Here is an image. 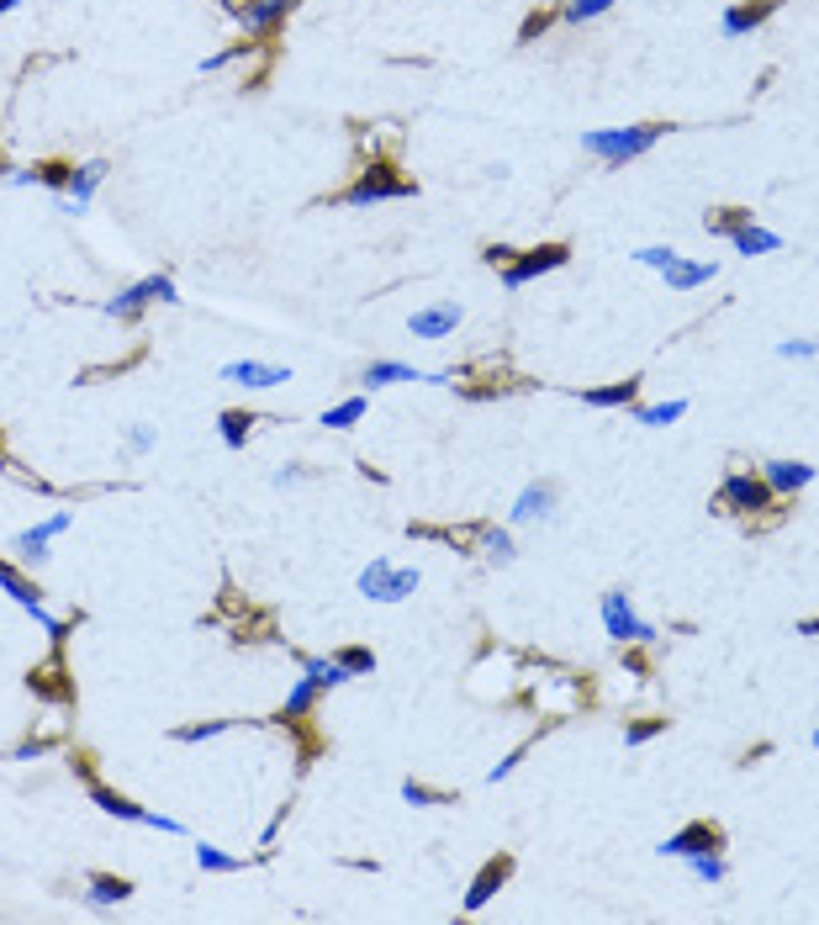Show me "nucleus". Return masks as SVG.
<instances>
[{
	"mask_svg": "<svg viewBox=\"0 0 819 925\" xmlns=\"http://www.w3.org/2000/svg\"><path fill=\"white\" fill-rule=\"evenodd\" d=\"M513 878V857L508 851H497V857L481 862V873L471 878V888H465V915H476V910H487V904L497 899V888Z\"/></svg>",
	"mask_w": 819,
	"mask_h": 925,
	"instance_id": "nucleus-10",
	"label": "nucleus"
},
{
	"mask_svg": "<svg viewBox=\"0 0 819 925\" xmlns=\"http://www.w3.org/2000/svg\"><path fill=\"white\" fill-rule=\"evenodd\" d=\"M360 418H365V397H344L339 407H328V413H323V429H355Z\"/></svg>",
	"mask_w": 819,
	"mask_h": 925,
	"instance_id": "nucleus-33",
	"label": "nucleus"
},
{
	"mask_svg": "<svg viewBox=\"0 0 819 925\" xmlns=\"http://www.w3.org/2000/svg\"><path fill=\"white\" fill-rule=\"evenodd\" d=\"M603 629H608L613 645H656V624H645L635 614V603H629L624 587L603 592Z\"/></svg>",
	"mask_w": 819,
	"mask_h": 925,
	"instance_id": "nucleus-7",
	"label": "nucleus"
},
{
	"mask_svg": "<svg viewBox=\"0 0 819 925\" xmlns=\"http://www.w3.org/2000/svg\"><path fill=\"white\" fill-rule=\"evenodd\" d=\"M798 635H819V614H814V619H804V624H798Z\"/></svg>",
	"mask_w": 819,
	"mask_h": 925,
	"instance_id": "nucleus-52",
	"label": "nucleus"
},
{
	"mask_svg": "<svg viewBox=\"0 0 819 925\" xmlns=\"http://www.w3.org/2000/svg\"><path fill=\"white\" fill-rule=\"evenodd\" d=\"M777 11V0H740V6H730L719 16V32L724 37H746V32H756L767 16Z\"/></svg>",
	"mask_w": 819,
	"mask_h": 925,
	"instance_id": "nucleus-17",
	"label": "nucleus"
},
{
	"mask_svg": "<svg viewBox=\"0 0 819 925\" xmlns=\"http://www.w3.org/2000/svg\"><path fill=\"white\" fill-rule=\"evenodd\" d=\"M661 857H703V851H724V830L714 825V820H693V825H682L677 836H666L661 846Z\"/></svg>",
	"mask_w": 819,
	"mask_h": 925,
	"instance_id": "nucleus-9",
	"label": "nucleus"
},
{
	"mask_svg": "<svg viewBox=\"0 0 819 925\" xmlns=\"http://www.w3.org/2000/svg\"><path fill=\"white\" fill-rule=\"evenodd\" d=\"M635 413V423H645V429H666V423H677L687 413V402L672 397V402H656V407H629Z\"/></svg>",
	"mask_w": 819,
	"mask_h": 925,
	"instance_id": "nucleus-30",
	"label": "nucleus"
},
{
	"mask_svg": "<svg viewBox=\"0 0 819 925\" xmlns=\"http://www.w3.org/2000/svg\"><path fill=\"white\" fill-rule=\"evenodd\" d=\"M101 180H106V164L101 159H90V164H74V175H69V185H64V196H59V212H69V217H80L90 201H96V191H101Z\"/></svg>",
	"mask_w": 819,
	"mask_h": 925,
	"instance_id": "nucleus-11",
	"label": "nucleus"
},
{
	"mask_svg": "<svg viewBox=\"0 0 819 925\" xmlns=\"http://www.w3.org/2000/svg\"><path fill=\"white\" fill-rule=\"evenodd\" d=\"M222 730H233V719H201V725H180L175 740H180V746H196V740H212V735H222Z\"/></svg>",
	"mask_w": 819,
	"mask_h": 925,
	"instance_id": "nucleus-37",
	"label": "nucleus"
},
{
	"mask_svg": "<svg viewBox=\"0 0 819 925\" xmlns=\"http://www.w3.org/2000/svg\"><path fill=\"white\" fill-rule=\"evenodd\" d=\"M32 619L48 629V640H53V645H64V640H69V619H53L48 608H32Z\"/></svg>",
	"mask_w": 819,
	"mask_h": 925,
	"instance_id": "nucleus-43",
	"label": "nucleus"
},
{
	"mask_svg": "<svg viewBox=\"0 0 819 925\" xmlns=\"http://www.w3.org/2000/svg\"><path fill=\"white\" fill-rule=\"evenodd\" d=\"M154 429H148V423H133V429H127V455H148L154 450Z\"/></svg>",
	"mask_w": 819,
	"mask_h": 925,
	"instance_id": "nucleus-42",
	"label": "nucleus"
},
{
	"mask_svg": "<svg viewBox=\"0 0 819 925\" xmlns=\"http://www.w3.org/2000/svg\"><path fill=\"white\" fill-rule=\"evenodd\" d=\"M566 259H571V249H566V244H539V249H524V254H513V265H502V281H508V286L518 291V286L539 281V275L561 270Z\"/></svg>",
	"mask_w": 819,
	"mask_h": 925,
	"instance_id": "nucleus-8",
	"label": "nucleus"
},
{
	"mask_svg": "<svg viewBox=\"0 0 819 925\" xmlns=\"http://www.w3.org/2000/svg\"><path fill=\"white\" fill-rule=\"evenodd\" d=\"M318 698H323V688L312 682L307 672L296 677V688L286 693V703H281V714H275V725H296V719H307L312 709H318Z\"/></svg>",
	"mask_w": 819,
	"mask_h": 925,
	"instance_id": "nucleus-20",
	"label": "nucleus"
},
{
	"mask_svg": "<svg viewBox=\"0 0 819 925\" xmlns=\"http://www.w3.org/2000/svg\"><path fill=\"white\" fill-rule=\"evenodd\" d=\"M53 677H59V666H37V672H27V688L43 693V698H53V703H69L74 688H69V682H53Z\"/></svg>",
	"mask_w": 819,
	"mask_h": 925,
	"instance_id": "nucleus-31",
	"label": "nucleus"
},
{
	"mask_svg": "<svg viewBox=\"0 0 819 925\" xmlns=\"http://www.w3.org/2000/svg\"><path fill=\"white\" fill-rule=\"evenodd\" d=\"M608 11H613V0H566V6H561V22L582 27V22H598V16H608Z\"/></svg>",
	"mask_w": 819,
	"mask_h": 925,
	"instance_id": "nucleus-32",
	"label": "nucleus"
},
{
	"mask_svg": "<svg viewBox=\"0 0 819 925\" xmlns=\"http://www.w3.org/2000/svg\"><path fill=\"white\" fill-rule=\"evenodd\" d=\"M148 830H159V836H185V825L175 820V814H159V809H148Z\"/></svg>",
	"mask_w": 819,
	"mask_h": 925,
	"instance_id": "nucleus-45",
	"label": "nucleus"
},
{
	"mask_svg": "<svg viewBox=\"0 0 819 925\" xmlns=\"http://www.w3.org/2000/svg\"><path fill=\"white\" fill-rule=\"evenodd\" d=\"M687 867H693V878H698V883H724V873H730L724 851H703V857H687Z\"/></svg>",
	"mask_w": 819,
	"mask_h": 925,
	"instance_id": "nucleus-34",
	"label": "nucleus"
},
{
	"mask_svg": "<svg viewBox=\"0 0 819 925\" xmlns=\"http://www.w3.org/2000/svg\"><path fill=\"white\" fill-rule=\"evenodd\" d=\"M302 481V466H286V471H275V487H296Z\"/></svg>",
	"mask_w": 819,
	"mask_h": 925,
	"instance_id": "nucleus-51",
	"label": "nucleus"
},
{
	"mask_svg": "<svg viewBox=\"0 0 819 925\" xmlns=\"http://www.w3.org/2000/svg\"><path fill=\"white\" fill-rule=\"evenodd\" d=\"M661 275H666V286H672V291H698V286L714 281V259H682L677 254Z\"/></svg>",
	"mask_w": 819,
	"mask_h": 925,
	"instance_id": "nucleus-19",
	"label": "nucleus"
},
{
	"mask_svg": "<svg viewBox=\"0 0 819 925\" xmlns=\"http://www.w3.org/2000/svg\"><path fill=\"white\" fill-rule=\"evenodd\" d=\"M0 11H16V0H0Z\"/></svg>",
	"mask_w": 819,
	"mask_h": 925,
	"instance_id": "nucleus-53",
	"label": "nucleus"
},
{
	"mask_svg": "<svg viewBox=\"0 0 819 925\" xmlns=\"http://www.w3.org/2000/svg\"><path fill=\"white\" fill-rule=\"evenodd\" d=\"M761 481H767L777 497H793L814 481V466H804V460H767V466H761Z\"/></svg>",
	"mask_w": 819,
	"mask_h": 925,
	"instance_id": "nucleus-16",
	"label": "nucleus"
},
{
	"mask_svg": "<svg viewBox=\"0 0 819 925\" xmlns=\"http://www.w3.org/2000/svg\"><path fill=\"white\" fill-rule=\"evenodd\" d=\"M90 804H96L101 814H111V820H133V825H143V820H148V809H143V804H133L127 793L106 788V783H90Z\"/></svg>",
	"mask_w": 819,
	"mask_h": 925,
	"instance_id": "nucleus-21",
	"label": "nucleus"
},
{
	"mask_svg": "<svg viewBox=\"0 0 819 925\" xmlns=\"http://www.w3.org/2000/svg\"><path fill=\"white\" fill-rule=\"evenodd\" d=\"M402 381L450 386V370H418V365H402V360H370L365 365V386H402Z\"/></svg>",
	"mask_w": 819,
	"mask_h": 925,
	"instance_id": "nucleus-13",
	"label": "nucleus"
},
{
	"mask_svg": "<svg viewBox=\"0 0 819 925\" xmlns=\"http://www.w3.org/2000/svg\"><path fill=\"white\" fill-rule=\"evenodd\" d=\"M259 43L254 37H244V43H233V48H222V53H212V59H201V74H217V69H228V64H238V59H249Z\"/></svg>",
	"mask_w": 819,
	"mask_h": 925,
	"instance_id": "nucleus-38",
	"label": "nucleus"
},
{
	"mask_svg": "<svg viewBox=\"0 0 819 925\" xmlns=\"http://www.w3.org/2000/svg\"><path fill=\"white\" fill-rule=\"evenodd\" d=\"M746 222H751L746 207H719V212L709 217V233H724V238H730L735 228H746Z\"/></svg>",
	"mask_w": 819,
	"mask_h": 925,
	"instance_id": "nucleus-40",
	"label": "nucleus"
},
{
	"mask_svg": "<svg viewBox=\"0 0 819 925\" xmlns=\"http://www.w3.org/2000/svg\"><path fill=\"white\" fill-rule=\"evenodd\" d=\"M619 651H624V672H629V677H645V672H650V661L640 656V645H619Z\"/></svg>",
	"mask_w": 819,
	"mask_h": 925,
	"instance_id": "nucleus-46",
	"label": "nucleus"
},
{
	"mask_svg": "<svg viewBox=\"0 0 819 925\" xmlns=\"http://www.w3.org/2000/svg\"><path fill=\"white\" fill-rule=\"evenodd\" d=\"M222 381L249 386V392H270V386L291 381V370L286 365H265V360H233V365H222Z\"/></svg>",
	"mask_w": 819,
	"mask_h": 925,
	"instance_id": "nucleus-14",
	"label": "nucleus"
},
{
	"mask_svg": "<svg viewBox=\"0 0 819 925\" xmlns=\"http://www.w3.org/2000/svg\"><path fill=\"white\" fill-rule=\"evenodd\" d=\"M418 566H397V561H386V555H376V561H370L365 571H360V592L370 603H402V598H413L418 592Z\"/></svg>",
	"mask_w": 819,
	"mask_h": 925,
	"instance_id": "nucleus-5",
	"label": "nucleus"
},
{
	"mask_svg": "<svg viewBox=\"0 0 819 925\" xmlns=\"http://www.w3.org/2000/svg\"><path fill=\"white\" fill-rule=\"evenodd\" d=\"M545 27H550V16H545V11H539V16H529V22H524V43H529V37H539Z\"/></svg>",
	"mask_w": 819,
	"mask_h": 925,
	"instance_id": "nucleus-50",
	"label": "nucleus"
},
{
	"mask_svg": "<svg viewBox=\"0 0 819 925\" xmlns=\"http://www.w3.org/2000/svg\"><path fill=\"white\" fill-rule=\"evenodd\" d=\"M74 524V513H48L43 524H32V529H22L16 534V550L27 555V561H48V545L59 540V534Z\"/></svg>",
	"mask_w": 819,
	"mask_h": 925,
	"instance_id": "nucleus-15",
	"label": "nucleus"
},
{
	"mask_svg": "<svg viewBox=\"0 0 819 925\" xmlns=\"http://www.w3.org/2000/svg\"><path fill=\"white\" fill-rule=\"evenodd\" d=\"M333 656H339V666H344L349 677H370V672H376V656H370L365 645H344V651H333Z\"/></svg>",
	"mask_w": 819,
	"mask_h": 925,
	"instance_id": "nucleus-36",
	"label": "nucleus"
},
{
	"mask_svg": "<svg viewBox=\"0 0 819 925\" xmlns=\"http://www.w3.org/2000/svg\"><path fill=\"white\" fill-rule=\"evenodd\" d=\"M513 244H487V249H481V259H487V265H513Z\"/></svg>",
	"mask_w": 819,
	"mask_h": 925,
	"instance_id": "nucleus-47",
	"label": "nucleus"
},
{
	"mask_svg": "<svg viewBox=\"0 0 819 925\" xmlns=\"http://www.w3.org/2000/svg\"><path fill=\"white\" fill-rule=\"evenodd\" d=\"M476 545H481V555H487V561H497V566H508L513 555H518V545H513V534H508V529H497V524H487V529H476Z\"/></svg>",
	"mask_w": 819,
	"mask_h": 925,
	"instance_id": "nucleus-27",
	"label": "nucleus"
},
{
	"mask_svg": "<svg viewBox=\"0 0 819 925\" xmlns=\"http://www.w3.org/2000/svg\"><path fill=\"white\" fill-rule=\"evenodd\" d=\"M296 6H302V0H222V11H228L233 22L244 27V37H254V43H270L275 27H281Z\"/></svg>",
	"mask_w": 819,
	"mask_h": 925,
	"instance_id": "nucleus-6",
	"label": "nucleus"
},
{
	"mask_svg": "<svg viewBox=\"0 0 819 925\" xmlns=\"http://www.w3.org/2000/svg\"><path fill=\"white\" fill-rule=\"evenodd\" d=\"M640 397V381L629 376V381H613V386H592V392H582L587 407H635Z\"/></svg>",
	"mask_w": 819,
	"mask_h": 925,
	"instance_id": "nucleus-25",
	"label": "nucleus"
},
{
	"mask_svg": "<svg viewBox=\"0 0 819 925\" xmlns=\"http://www.w3.org/2000/svg\"><path fill=\"white\" fill-rule=\"evenodd\" d=\"M413 191H418V185L407 175H397L392 164H365V170L349 180V191L339 201H344V207H376V201H402Z\"/></svg>",
	"mask_w": 819,
	"mask_h": 925,
	"instance_id": "nucleus-3",
	"label": "nucleus"
},
{
	"mask_svg": "<svg viewBox=\"0 0 819 925\" xmlns=\"http://www.w3.org/2000/svg\"><path fill=\"white\" fill-rule=\"evenodd\" d=\"M777 355H783V360H814L819 344L814 339H783V344H777Z\"/></svg>",
	"mask_w": 819,
	"mask_h": 925,
	"instance_id": "nucleus-44",
	"label": "nucleus"
},
{
	"mask_svg": "<svg viewBox=\"0 0 819 925\" xmlns=\"http://www.w3.org/2000/svg\"><path fill=\"white\" fill-rule=\"evenodd\" d=\"M85 899L96 904V910H111V904H127V899H133V883L117 878V873H96V878L85 883Z\"/></svg>",
	"mask_w": 819,
	"mask_h": 925,
	"instance_id": "nucleus-23",
	"label": "nucleus"
},
{
	"mask_svg": "<svg viewBox=\"0 0 819 925\" xmlns=\"http://www.w3.org/2000/svg\"><path fill=\"white\" fill-rule=\"evenodd\" d=\"M809 740H814V751H819V730H814V735H809Z\"/></svg>",
	"mask_w": 819,
	"mask_h": 925,
	"instance_id": "nucleus-54",
	"label": "nucleus"
},
{
	"mask_svg": "<svg viewBox=\"0 0 819 925\" xmlns=\"http://www.w3.org/2000/svg\"><path fill=\"white\" fill-rule=\"evenodd\" d=\"M302 672L318 682L323 693H328V688H344V682H349V672L339 666V656H302Z\"/></svg>",
	"mask_w": 819,
	"mask_h": 925,
	"instance_id": "nucleus-28",
	"label": "nucleus"
},
{
	"mask_svg": "<svg viewBox=\"0 0 819 925\" xmlns=\"http://www.w3.org/2000/svg\"><path fill=\"white\" fill-rule=\"evenodd\" d=\"M402 799H407V804H418V809H439V804H455L450 793L428 788V783H418V777H407V783H402Z\"/></svg>",
	"mask_w": 819,
	"mask_h": 925,
	"instance_id": "nucleus-35",
	"label": "nucleus"
},
{
	"mask_svg": "<svg viewBox=\"0 0 819 925\" xmlns=\"http://www.w3.org/2000/svg\"><path fill=\"white\" fill-rule=\"evenodd\" d=\"M666 725H672V719H635V725H624V746H645V740L666 735Z\"/></svg>",
	"mask_w": 819,
	"mask_h": 925,
	"instance_id": "nucleus-39",
	"label": "nucleus"
},
{
	"mask_svg": "<svg viewBox=\"0 0 819 925\" xmlns=\"http://www.w3.org/2000/svg\"><path fill=\"white\" fill-rule=\"evenodd\" d=\"M43 751H48V740H22V746H16L11 756H16V762H37Z\"/></svg>",
	"mask_w": 819,
	"mask_h": 925,
	"instance_id": "nucleus-48",
	"label": "nucleus"
},
{
	"mask_svg": "<svg viewBox=\"0 0 819 925\" xmlns=\"http://www.w3.org/2000/svg\"><path fill=\"white\" fill-rule=\"evenodd\" d=\"M555 513V487L550 481H529L513 503V524H534V518H550Z\"/></svg>",
	"mask_w": 819,
	"mask_h": 925,
	"instance_id": "nucleus-18",
	"label": "nucleus"
},
{
	"mask_svg": "<svg viewBox=\"0 0 819 925\" xmlns=\"http://www.w3.org/2000/svg\"><path fill=\"white\" fill-rule=\"evenodd\" d=\"M254 413H244V407H228V413L217 418V434H222V444H228V450H244L249 444V434H254Z\"/></svg>",
	"mask_w": 819,
	"mask_h": 925,
	"instance_id": "nucleus-26",
	"label": "nucleus"
},
{
	"mask_svg": "<svg viewBox=\"0 0 819 925\" xmlns=\"http://www.w3.org/2000/svg\"><path fill=\"white\" fill-rule=\"evenodd\" d=\"M730 244H735V254L756 259V254H777V249H783V238L767 233V228H756V222H746V228H735V233H730Z\"/></svg>",
	"mask_w": 819,
	"mask_h": 925,
	"instance_id": "nucleus-24",
	"label": "nucleus"
},
{
	"mask_svg": "<svg viewBox=\"0 0 819 925\" xmlns=\"http://www.w3.org/2000/svg\"><path fill=\"white\" fill-rule=\"evenodd\" d=\"M154 302H180V291H175V281L164 270L143 275V281H133V286H122L111 302H101V312H106V318H117V323H138L143 307H154Z\"/></svg>",
	"mask_w": 819,
	"mask_h": 925,
	"instance_id": "nucleus-4",
	"label": "nucleus"
},
{
	"mask_svg": "<svg viewBox=\"0 0 819 925\" xmlns=\"http://www.w3.org/2000/svg\"><path fill=\"white\" fill-rule=\"evenodd\" d=\"M196 867H201V873H244V857H233V851L201 841L196 846Z\"/></svg>",
	"mask_w": 819,
	"mask_h": 925,
	"instance_id": "nucleus-29",
	"label": "nucleus"
},
{
	"mask_svg": "<svg viewBox=\"0 0 819 925\" xmlns=\"http://www.w3.org/2000/svg\"><path fill=\"white\" fill-rule=\"evenodd\" d=\"M0 592H6L11 603H22L27 614H32V608H43V587H37L32 577H22L11 561H0Z\"/></svg>",
	"mask_w": 819,
	"mask_h": 925,
	"instance_id": "nucleus-22",
	"label": "nucleus"
},
{
	"mask_svg": "<svg viewBox=\"0 0 819 925\" xmlns=\"http://www.w3.org/2000/svg\"><path fill=\"white\" fill-rule=\"evenodd\" d=\"M666 138V127L661 122H640V127H598V133H582V148L592 159H603L608 170H624L629 159H640L650 154Z\"/></svg>",
	"mask_w": 819,
	"mask_h": 925,
	"instance_id": "nucleus-1",
	"label": "nucleus"
},
{
	"mask_svg": "<svg viewBox=\"0 0 819 925\" xmlns=\"http://www.w3.org/2000/svg\"><path fill=\"white\" fill-rule=\"evenodd\" d=\"M719 513H740V518H756V513H783L777 508V492L767 487L761 476H751V471H730L719 481Z\"/></svg>",
	"mask_w": 819,
	"mask_h": 925,
	"instance_id": "nucleus-2",
	"label": "nucleus"
},
{
	"mask_svg": "<svg viewBox=\"0 0 819 925\" xmlns=\"http://www.w3.org/2000/svg\"><path fill=\"white\" fill-rule=\"evenodd\" d=\"M6 180H11V185H43V170L32 164V170H11Z\"/></svg>",
	"mask_w": 819,
	"mask_h": 925,
	"instance_id": "nucleus-49",
	"label": "nucleus"
},
{
	"mask_svg": "<svg viewBox=\"0 0 819 925\" xmlns=\"http://www.w3.org/2000/svg\"><path fill=\"white\" fill-rule=\"evenodd\" d=\"M37 170H43V185H48V191H64V185H69V175H74V164H64V159H48V164H37Z\"/></svg>",
	"mask_w": 819,
	"mask_h": 925,
	"instance_id": "nucleus-41",
	"label": "nucleus"
},
{
	"mask_svg": "<svg viewBox=\"0 0 819 925\" xmlns=\"http://www.w3.org/2000/svg\"><path fill=\"white\" fill-rule=\"evenodd\" d=\"M460 318H465L460 302H428V307H418L413 318H407V328H413V339H450V333L460 328Z\"/></svg>",
	"mask_w": 819,
	"mask_h": 925,
	"instance_id": "nucleus-12",
	"label": "nucleus"
}]
</instances>
